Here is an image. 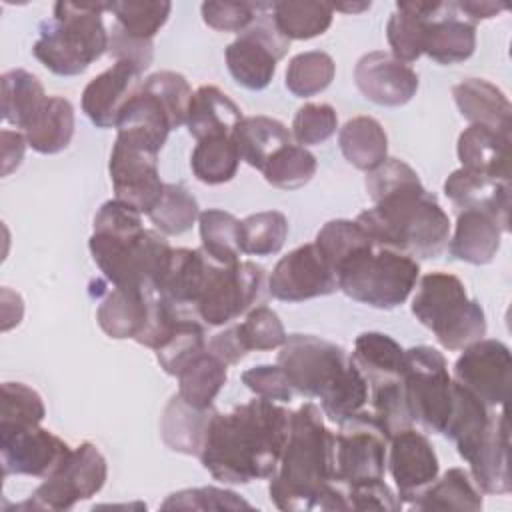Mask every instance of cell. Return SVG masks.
<instances>
[{
	"mask_svg": "<svg viewBox=\"0 0 512 512\" xmlns=\"http://www.w3.org/2000/svg\"><path fill=\"white\" fill-rule=\"evenodd\" d=\"M290 418V410L260 396L226 414L214 412L198 458L224 484L270 478L280 464Z\"/></svg>",
	"mask_w": 512,
	"mask_h": 512,
	"instance_id": "obj_1",
	"label": "cell"
},
{
	"mask_svg": "<svg viewBox=\"0 0 512 512\" xmlns=\"http://www.w3.org/2000/svg\"><path fill=\"white\" fill-rule=\"evenodd\" d=\"M276 364L294 392L320 400V410L334 422L360 412L368 400V382L346 350L312 334H290Z\"/></svg>",
	"mask_w": 512,
	"mask_h": 512,
	"instance_id": "obj_2",
	"label": "cell"
},
{
	"mask_svg": "<svg viewBox=\"0 0 512 512\" xmlns=\"http://www.w3.org/2000/svg\"><path fill=\"white\" fill-rule=\"evenodd\" d=\"M334 480V432L322 410L306 402L292 412L280 464L270 476V500L284 512L314 510Z\"/></svg>",
	"mask_w": 512,
	"mask_h": 512,
	"instance_id": "obj_3",
	"label": "cell"
},
{
	"mask_svg": "<svg viewBox=\"0 0 512 512\" xmlns=\"http://www.w3.org/2000/svg\"><path fill=\"white\" fill-rule=\"evenodd\" d=\"M88 248L112 286L156 284L172 250L164 234L146 230L142 214L116 198L104 202L96 212Z\"/></svg>",
	"mask_w": 512,
	"mask_h": 512,
	"instance_id": "obj_4",
	"label": "cell"
},
{
	"mask_svg": "<svg viewBox=\"0 0 512 512\" xmlns=\"http://www.w3.org/2000/svg\"><path fill=\"white\" fill-rule=\"evenodd\" d=\"M356 222L376 244L412 258H436L450 240L448 214L420 178L374 200V206L360 212Z\"/></svg>",
	"mask_w": 512,
	"mask_h": 512,
	"instance_id": "obj_5",
	"label": "cell"
},
{
	"mask_svg": "<svg viewBox=\"0 0 512 512\" xmlns=\"http://www.w3.org/2000/svg\"><path fill=\"white\" fill-rule=\"evenodd\" d=\"M108 6L110 2H56L52 18L40 24V36L32 46L36 60L58 76L82 74L108 52L102 22Z\"/></svg>",
	"mask_w": 512,
	"mask_h": 512,
	"instance_id": "obj_6",
	"label": "cell"
},
{
	"mask_svg": "<svg viewBox=\"0 0 512 512\" xmlns=\"http://www.w3.org/2000/svg\"><path fill=\"white\" fill-rule=\"evenodd\" d=\"M412 314L452 352L464 350L486 334L482 306L468 296L464 282L450 272L438 270L422 276L412 298Z\"/></svg>",
	"mask_w": 512,
	"mask_h": 512,
	"instance_id": "obj_7",
	"label": "cell"
},
{
	"mask_svg": "<svg viewBox=\"0 0 512 512\" xmlns=\"http://www.w3.org/2000/svg\"><path fill=\"white\" fill-rule=\"evenodd\" d=\"M420 266L416 258L372 242L336 268L338 290L372 308L390 310L406 302Z\"/></svg>",
	"mask_w": 512,
	"mask_h": 512,
	"instance_id": "obj_8",
	"label": "cell"
},
{
	"mask_svg": "<svg viewBox=\"0 0 512 512\" xmlns=\"http://www.w3.org/2000/svg\"><path fill=\"white\" fill-rule=\"evenodd\" d=\"M402 382L412 422L432 434H442L454 402L452 376L442 352L432 346L404 350Z\"/></svg>",
	"mask_w": 512,
	"mask_h": 512,
	"instance_id": "obj_9",
	"label": "cell"
},
{
	"mask_svg": "<svg viewBox=\"0 0 512 512\" xmlns=\"http://www.w3.org/2000/svg\"><path fill=\"white\" fill-rule=\"evenodd\" d=\"M108 464L92 442L72 448L64 462L18 504V510H70L76 502L98 494L106 482Z\"/></svg>",
	"mask_w": 512,
	"mask_h": 512,
	"instance_id": "obj_10",
	"label": "cell"
},
{
	"mask_svg": "<svg viewBox=\"0 0 512 512\" xmlns=\"http://www.w3.org/2000/svg\"><path fill=\"white\" fill-rule=\"evenodd\" d=\"M388 436L370 412H356L334 434V474L342 486L384 480Z\"/></svg>",
	"mask_w": 512,
	"mask_h": 512,
	"instance_id": "obj_11",
	"label": "cell"
},
{
	"mask_svg": "<svg viewBox=\"0 0 512 512\" xmlns=\"http://www.w3.org/2000/svg\"><path fill=\"white\" fill-rule=\"evenodd\" d=\"M264 288V268L250 260L234 264L212 262L196 314L208 326H224L250 310Z\"/></svg>",
	"mask_w": 512,
	"mask_h": 512,
	"instance_id": "obj_12",
	"label": "cell"
},
{
	"mask_svg": "<svg viewBox=\"0 0 512 512\" xmlns=\"http://www.w3.org/2000/svg\"><path fill=\"white\" fill-rule=\"evenodd\" d=\"M268 8L270 4L260 6L256 20L228 44L224 54L228 72L248 90H264L290 48V40L276 30L272 16L266 14Z\"/></svg>",
	"mask_w": 512,
	"mask_h": 512,
	"instance_id": "obj_13",
	"label": "cell"
},
{
	"mask_svg": "<svg viewBox=\"0 0 512 512\" xmlns=\"http://www.w3.org/2000/svg\"><path fill=\"white\" fill-rule=\"evenodd\" d=\"M454 380L488 408H502L512 384L510 348L494 338L472 342L454 362Z\"/></svg>",
	"mask_w": 512,
	"mask_h": 512,
	"instance_id": "obj_14",
	"label": "cell"
},
{
	"mask_svg": "<svg viewBox=\"0 0 512 512\" xmlns=\"http://www.w3.org/2000/svg\"><path fill=\"white\" fill-rule=\"evenodd\" d=\"M108 170L116 200L146 216L156 208L166 186L160 180L156 152L116 136Z\"/></svg>",
	"mask_w": 512,
	"mask_h": 512,
	"instance_id": "obj_15",
	"label": "cell"
},
{
	"mask_svg": "<svg viewBox=\"0 0 512 512\" xmlns=\"http://www.w3.org/2000/svg\"><path fill=\"white\" fill-rule=\"evenodd\" d=\"M72 452L54 432L36 426H0V456L6 476L48 478Z\"/></svg>",
	"mask_w": 512,
	"mask_h": 512,
	"instance_id": "obj_16",
	"label": "cell"
},
{
	"mask_svg": "<svg viewBox=\"0 0 512 512\" xmlns=\"http://www.w3.org/2000/svg\"><path fill=\"white\" fill-rule=\"evenodd\" d=\"M268 290L276 300L302 302L336 292L338 282L316 244L310 242L290 250L276 262L268 278Z\"/></svg>",
	"mask_w": 512,
	"mask_h": 512,
	"instance_id": "obj_17",
	"label": "cell"
},
{
	"mask_svg": "<svg viewBox=\"0 0 512 512\" xmlns=\"http://www.w3.org/2000/svg\"><path fill=\"white\" fill-rule=\"evenodd\" d=\"M386 464L398 488V500L402 506H410L412 500L436 480L440 468L434 446L412 426L390 436Z\"/></svg>",
	"mask_w": 512,
	"mask_h": 512,
	"instance_id": "obj_18",
	"label": "cell"
},
{
	"mask_svg": "<svg viewBox=\"0 0 512 512\" xmlns=\"http://www.w3.org/2000/svg\"><path fill=\"white\" fill-rule=\"evenodd\" d=\"M354 82L362 96L378 106H404L418 90V74L390 52L374 50L354 66Z\"/></svg>",
	"mask_w": 512,
	"mask_h": 512,
	"instance_id": "obj_19",
	"label": "cell"
},
{
	"mask_svg": "<svg viewBox=\"0 0 512 512\" xmlns=\"http://www.w3.org/2000/svg\"><path fill=\"white\" fill-rule=\"evenodd\" d=\"M140 76L142 70L136 64L116 60L86 84L82 92V112L98 128H116L122 108L142 88Z\"/></svg>",
	"mask_w": 512,
	"mask_h": 512,
	"instance_id": "obj_20",
	"label": "cell"
},
{
	"mask_svg": "<svg viewBox=\"0 0 512 512\" xmlns=\"http://www.w3.org/2000/svg\"><path fill=\"white\" fill-rule=\"evenodd\" d=\"M476 48V24L468 20L456 2L436 0L426 22L424 54L438 64L468 60Z\"/></svg>",
	"mask_w": 512,
	"mask_h": 512,
	"instance_id": "obj_21",
	"label": "cell"
},
{
	"mask_svg": "<svg viewBox=\"0 0 512 512\" xmlns=\"http://www.w3.org/2000/svg\"><path fill=\"white\" fill-rule=\"evenodd\" d=\"M444 194L458 212H486L496 218L504 232L510 230V182L458 168L446 178Z\"/></svg>",
	"mask_w": 512,
	"mask_h": 512,
	"instance_id": "obj_22",
	"label": "cell"
},
{
	"mask_svg": "<svg viewBox=\"0 0 512 512\" xmlns=\"http://www.w3.org/2000/svg\"><path fill=\"white\" fill-rule=\"evenodd\" d=\"M214 258L202 248H172L158 278L156 288L180 310L196 306Z\"/></svg>",
	"mask_w": 512,
	"mask_h": 512,
	"instance_id": "obj_23",
	"label": "cell"
},
{
	"mask_svg": "<svg viewBox=\"0 0 512 512\" xmlns=\"http://www.w3.org/2000/svg\"><path fill=\"white\" fill-rule=\"evenodd\" d=\"M470 476L480 492L508 494L512 490L510 478V432L504 410L494 414V420L468 460Z\"/></svg>",
	"mask_w": 512,
	"mask_h": 512,
	"instance_id": "obj_24",
	"label": "cell"
},
{
	"mask_svg": "<svg viewBox=\"0 0 512 512\" xmlns=\"http://www.w3.org/2000/svg\"><path fill=\"white\" fill-rule=\"evenodd\" d=\"M116 130L118 138L130 140L158 154L166 144L170 130H174V124L160 98L142 86L122 108Z\"/></svg>",
	"mask_w": 512,
	"mask_h": 512,
	"instance_id": "obj_25",
	"label": "cell"
},
{
	"mask_svg": "<svg viewBox=\"0 0 512 512\" xmlns=\"http://www.w3.org/2000/svg\"><path fill=\"white\" fill-rule=\"evenodd\" d=\"M456 150L462 168L510 182V134L480 124H470L458 136Z\"/></svg>",
	"mask_w": 512,
	"mask_h": 512,
	"instance_id": "obj_26",
	"label": "cell"
},
{
	"mask_svg": "<svg viewBox=\"0 0 512 512\" xmlns=\"http://www.w3.org/2000/svg\"><path fill=\"white\" fill-rule=\"evenodd\" d=\"M452 96L460 114L470 124L510 134L512 106L508 96L496 84L484 78H466L452 88Z\"/></svg>",
	"mask_w": 512,
	"mask_h": 512,
	"instance_id": "obj_27",
	"label": "cell"
},
{
	"mask_svg": "<svg viewBox=\"0 0 512 512\" xmlns=\"http://www.w3.org/2000/svg\"><path fill=\"white\" fill-rule=\"evenodd\" d=\"M152 284L112 286L96 310V320L110 338L126 340L142 332L148 318V292Z\"/></svg>",
	"mask_w": 512,
	"mask_h": 512,
	"instance_id": "obj_28",
	"label": "cell"
},
{
	"mask_svg": "<svg viewBox=\"0 0 512 512\" xmlns=\"http://www.w3.org/2000/svg\"><path fill=\"white\" fill-rule=\"evenodd\" d=\"M502 234L504 230L494 216L478 210H464L458 212L456 228L446 248L456 260L482 266L492 262L498 254Z\"/></svg>",
	"mask_w": 512,
	"mask_h": 512,
	"instance_id": "obj_29",
	"label": "cell"
},
{
	"mask_svg": "<svg viewBox=\"0 0 512 512\" xmlns=\"http://www.w3.org/2000/svg\"><path fill=\"white\" fill-rule=\"evenodd\" d=\"M240 106L218 86H200L188 104L186 128L196 140L232 136L242 120Z\"/></svg>",
	"mask_w": 512,
	"mask_h": 512,
	"instance_id": "obj_30",
	"label": "cell"
},
{
	"mask_svg": "<svg viewBox=\"0 0 512 512\" xmlns=\"http://www.w3.org/2000/svg\"><path fill=\"white\" fill-rule=\"evenodd\" d=\"M214 408H196L180 394H174L160 418V436L164 444L186 456H200Z\"/></svg>",
	"mask_w": 512,
	"mask_h": 512,
	"instance_id": "obj_31",
	"label": "cell"
},
{
	"mask_svg": "<svg viewBox=\"0 0 512 512\" xmlns=\"http://www.w3.org/2000/svg\"><path fill=\"white\" fill-rule=\"evenodd\" d=\"M452 388H454V402H452V412L444 428V436L450 438L456 444V450L460 458L466 462L486 436L494 414L490 412L486 404H482L472 392H468L464 386H460L452 378Z\"/></svg>",
	"mask_w": 512,
	"mask_h": 512,
	"instance_id": "obj_32",
	"label": "cell"
},
{
	"mask_svg": "<svg viewBox=\"0 0 512 512\" xmlns=\"http://www.w3.org/2000/svg\"><path fill=\"white\" fill-rule=\"evenodd\" d=\"M436 0H402L390 14L386 38L390 54L404 64L418 60L424 54L426 22Z\"/></svg>",
	"mask_w": 512,
	"mask_h": 512,
	"instance_id": "obj_33",
	"label": "cell"
},
{
	"mask_svg": "<svg viewBox=\"0 0 512 512\" xmlns=\"http://www.w3.org/2000/svg\"><path fill=\"white\" fill-rule=\"evenodd\" d=\"M240 160L262 172L266 162L286 144H292V132L276 118L246 116L232 132Z\"/></svg>",
	"mask_w": 512,
	"mask_h": 512,
	"instance_id": "obj_34",
	"label": "cell"
},
{
	"mask_svg": "<svg viewBox=\"0 0 512 512\" xmlns=\"http://www.w3.org/2000/svg\"><path fill=\"white\" fill-rule=\"evenodd\" d=\"M352 362L370 386L396 380L404 368V348L388 334L362 332L354 342Z\"/></svg>",
	"mask_w": 512,
	"mask_h": 512,
	"instance_id": "obj_35",
	"label": "cell"
},
{
	"mask_svg": "<svg viewBox=\"0 0 512 512\" xmlns=\"http://www.w3.org/2000/svg\"><path fill=\"white\" fill-rule=\"evenodd\" d=\"M28 146L38 154H58L74 136V106L64 96H48L42 110L24 130Z\"/></svg>",
	"mask_w": 512,
	"mask_h": 512,
	"instance_id": "obj_36",
	"label": "cell"
},
{
	"mask_svg": "<svg viewBox=\"0 0 512 512\" xmlns=\"http://www.w3.org/2000/svg\"><path fill=\"white\" fill-rule=\"evenodd\" d=\"M408 508L414 510H482V492L474 484L472 476L464 468H450L436 476L432 484H428Z\"/></svg>",
	"mask_w": 512,
	"mask_h": 512,
	"instance_id": "obj_37",
	"label": "cell"
},
{
	"mask_svg": "<svg viewBox=\"0 0 512 512\" xmlns=\"http://www.w3.org/2000/svg\"><path fill=\"white\" fill-rule=\"evenodd\" d=\"M344 158L358 170L370 172L388 158V136L372 116L350 118L338 134Z\"/></svg>",
	"mask_w": 512,
	"mask_h": 512,
	"instance_id": "obj_38",
	"label": "cell"
},
{
	"mask_svg": "<svg viewBox=\"0 0 512 512\" xmlns=\"http://www.w3.org/2000/svg\"><path fill=\"white\" fill-rule=\"evenodd\" d=\"M270 16L286 40H310L330 28L334 8L318 0H282L270 4Z\"/></svg>",
	"mask_w": 512,
	"mask_h": 512,
	"instance_id": "obj_39",
	"label": "cell"
},
{
	"mask_svg": "<svg viewBox=\"0 0 512 512\" xmlns=\"http://www.w3.org/2000/svg\"><path fill=\"white\" fill-rule=\"evenodd\" d=\"M2 84V118L16 126L26 130L30 126V122L36 118V114L42 110L44 102L48 100L42 82L22 70H8L2 74L0 78Z\"/></svg>",
	"mask_w": 512,
	"mask_h": 512,
	"instance_id": "obj_40",
	"label": "cell"
},
{
	"mask_svg": "<svg viewBox=\"0 0 512 512\" xmlns=\"http://www.w3.org/2000/svg\"><path fill=\"white\" fill-rule=\"evenodd\" d=\"M226 364L204 350L178 374V394L196 408H212L214 398L224 388Z\"/></svg>",
	"mask_w": 512,
	"mask_h": 512,
	"instance_id": "obj_41",
	"label": "cell"
},
{
	"mask_svg": "<svg viewBox=\"0 0 512 512\" xmlns=\"http://www.w3.org/2000/svg\"><path fill=\"white\" fill-rule=\"evenodd\" d=\"M240 166V154L232 136H216L198 140L190 156L194 176L210 186L230 182Z\"/></svg>",
	"mask_w": 512,
	"mask_h": 512,
	"instance_id": "obj_42",
	"label": "cell"
},
{
	"mask_svg": "<svg viewBox=\"0 0 512 512\" xmlns=\"http://www.w3.org/2000/svg\"><path fill=\"white\" fill-rule=\"evenodd\" d=\"M288 238V218L278 210H264L240 220L238 244L242 254L270 256L282 250Z\"/></svg>",
	"mask_w": 512,
	"mask_h": 512,
	"instance_id": "obj_43",
	"label": "cell"
},
{
	"mask_svg": "<svg viewBox=\"0 0 512 512\" xmlns=\"http://www.w3.org/2000/svg\"><path fill=\"white\" fill-rule=\"evenodd\" d=\"M172 4L168 0H120L110 2L116 26L130 38L152 42L156 32L166 24Z\"/></svg>",
	"mask_w": 512,
	"mask_h": 512,
	"instance_id": "obj_44",
	"label": "cell"
},
{
	"mask_svg": "<svg viewBox=\"0 0 512 512\" xmlns=\"http://www.w3.org/2000/svg\"><path fill=\"white\" fill-rule=\"evenodd\" d=\"M200 226V240L202 250L222 262V264H234L240 260V244H238V228L240 220L224 210L208 208L200 212L198 216Z\"/></svg>",
	"mask_w": 512,
	"mask_h": 512,
	"instance_id": "obj_45",
	"label": "cell"
},
{
	"mask_svg": "<svg viewBox=\"0 0 512 512\" xmlns=\"http://www.w3.org/2000/svg\"><path fill=\"white\" fill-rule=\"evenodd\" d=\"M336 74V64L322 50L296 54L286 68V88L298 98H310L326 90Z\"/></svg>",
	"mask_w": 512,
	"mask_h": 512,
	"instance_id": "obj_46",
	"label": "cell"
},
{
	"mask_svg": "<svg viewBox=\"0 0 512 512\" xmlns=\"http://www.w3.org/2000/svg\"><path fill=\"white\" fill-rule=\"evenodd\" d=\"M204 350H206V338H204L202 324L194 318L182 316L174 332L170 334V338L154 352L160 368L166 374L178 378V374Z\"/></svg>",
	"mask_w": 512,
	"mask_h": 512,
	"instance_id": "obj_47",
	"label": "cell"
},
{
	"mask_svg": "<svg viewBox=\"0 0 512 512\" xmlns=\"http://www.w3.org/2000/svg\"><path fill=\"white\" fill-rule=\"evenodd\" d=\"M316 168V156L308 148L300 144H286L266 162L262 174L268 184L280 190H296L312 180Z\"/></svg>",
	"mask_w": 512,
	"mask_h": 512,
	"instance_id": "obj_48",
	"label": "cell"
},
{
	"mask_svg": "<svg viewBox=\"0 0 512 512\" xmlns=\"http://www.w3.org/2000/svg\"><path fill=\"white\" fill-rule=\"evenodd\" d=\"M374 240L366 234V230L356 220H330L316 234V248L326 260V264L336 274V268L348 260L358 250L370 246Z\"/></svg>",
	"mask_w": 512,
	"mask_h": 512,
	"instance_id": "obj_49",
	"label": "cell"
},
{
	"mask_svg": "<svg viewBox=\"0 0 512 512\" xmlns=\"http://www.w3.org/2000/svg\"><path fill=\"white\" fill-rule=\"evenodd\" d=\"M200 210L196 198L180 184H166L156 208L148 214L150 222L164 236H180L198 220Z\"/></svg>",
	"mask_w": 512,
	"mask_h": 512,
	"instance_id": "obj_50",
	"label": "cell"
},
{
	"mask_svg": "<svg viewBox=\"0 0 512 512\" xmlns=\"http://www.w3.org/2000/svg\"><path fill=\"white\" fill-rule=\"evenodd\" d=\"M370 404V414L374 416V420L380 424L388 438L394 436L398 430L412 426L402 376L396 380L370 386Z\"/></svg>",
	"mask_w": 512,
	"mask_h": 512,
	"instance_id": "obj_51",
	"label": "cell"
},
{
	"mask_svg": "<svg viewBox=\"0 0 512 512\" xmlns=\"http://www.w3.org/2000/svg\"><path fill=\"white\" fill-rule=\"evenodd\" d=\"M0 392V426L22 428L36 426L44 420L46 408L42 396L34 388L22 382H4Z\"/></svg>",
	"mask_w": 512,
	"mask_h": 512,
	"instance_id": "obj_52",
	"label": "cell"
},
{
	"mask_svg": "<svg viewBox=\"0 0 512 512\" xmlns=\"http://www.w3.org/2000/svg\"><path fill=\"white\" fill-rule=\"evenodd\" d=\"M338 128L336 110L324 102H306L298 108L292 120V138L300 146L326 142Z\"/></svg>",
	"mask_w": 512,
	"mask_h": 512,
	"instance_id": "obj_53",
	"label": "cell"
},
{
	"mask_svg": "<svg viewBox=\"0 0 512 512\" xmlns=\"http://www.w3.org/2000/svg\"><path fill=\"white\" fill-rule=\"evenodd\" d=\"M238 330L248 350H274L288 338L280 316L268 306H254Z\"/></svg>",
	"mask_w": 512,
	"mask_h": 512,
	"instance_id": "obj_54",
	"label": "cell"
},
{
	"mask_svg": "<svg viewBox=\"0 0 512 512\" xmlns=\"http://www.w3.org/2000/svg\"><path fill=\"white\" fill-rule=\"evenodd\" d=\"M142 86L146 90H150L152 94H156L160 98V102L166 106V110L172 118L174 130L186 122L188 104H190V98L194 92L182 74L172 72V70H160V72L150 74Z\"/></svg>",
	"mask_w": 512,
	"mask_h": 512,
	"instance_id": "obj_55",
	"label": "cell"
},
{
	"mask_svg": "<svg viewBox=\"0 0 512 512\" xmlns=\"http://www.w3.org/2000/svg\"><path fill=\"white\" fill-rule=\"evenodd\" d=\"M160 508L162 510H238V508H252V506L232 490L204 486V488H188V490L174 492L162 502Z\"/></svg>",
	"mask_w": 512,
	"mask_h": 512,
	"instance_id": "obj_56",
	"label": "cell"
},
{
	"mask_svg": "<svg viewBox=\"0 0 512 512\" xmlns=\"http://www.w3.org/2000/svg\"><path fill=\"white\" fill-rule=\"evenodd\" d=\"M262 2H204L202 20L218 32H244L258 16Z\"/></svg>",
	"mask_w": 512,
	"mask_h": 512,
	"instance_id": "obj_57",
	"label": "cell"
},
{
	"mask_svg": "<svg viewBox=\"0 0 512 512\" xmlns=\"http://www.w3.org/2000/svg\"><path fill=\"white\" fill-rule=\"evenodd\" d=\"M242 382L256 396L272 402H290L294 388L278 364H260L242 372Z\"/></svg>",
	"mask_w": 512,
	"mask_h": 512,
	"instance_id": "obj_58",
	"label": "cell"
},
{
	"mask_svg": "<svg viewBox=\"0 0 512 512\" xmlns=\"http://www.w3.org/2000/svg\"><path fill=\"white\" fill-rule=\"evenodd\" d=\"M346 488V508L348 510H400L402 504L396 500L394 492L384 480L362 482Z\"/></svg>",
	"mask_w": 512,
	"mask_h": 512,
	"instance_id": "obj_59",
	"label": "cell"
},
{
	"mask_svg": "<svg viewBox=\"0 0 512 512\" xmlns=\"http://www.w3.org/2000/svg\"><path fill=\"white\" fill-rule=\"evenodd\" d=\"M108 54L114 56L116 60H128L136 64L142 72L152 64L154 58V44L152 42H142L126 36L116 24L112 26L108 34Z\"/></svg>",
	"mask_w": 512,
	"mask_h": 512,
	"instance_id": "obj_60",
	"label": "cell"
},
{
	"mask_svg": "<svg viewBox=\"0 0 512 512\" xmlns=\"http://www.w3.org/2000/svg\"><path fill=\"white\" fill-rule=\"evenodd\" d=\"M206 350L210 354H214L218 360H222L226 366H232V364H238L246 354H248V348L240 336V330H238V324L234 326H228L226 330L214 334L208 344H206Z\"/></svg>",
	"mask_w": 512,
	"mask_h": 512,
	"instance_id": "obj_61",
	"label": "cell"
},
{
	"mask_svg": "<svg viewBox=\"0 0 512 512\" xmlns=\"http://www.w3.org/2000/svg\"><path fill=\"white\" fill-rule=\"evenodd\" d=\"M0 140H2V176H8L20 166L28 142H26V136L20 134L18 130H2Z\"/></svg>",
	"mask_w": 512,
	"mask_h": 512,
	"instance_id": "obj_62",
	"label": "cell"
},
{
	"mask_svg": "<svg viewBox=\"0 0 512 512\" xmlns=\"http://www.w3.org/2000/svg\"><path fill=\"white\" fill-rule=\"evenodd\" d=\"M458 10L468 18V20H486V18H494L500 12L508 10V4H500V2H488V0H462L456 2Z\"/></svg>",
	"mask_w": 512,
	"mask_h": 512,
	"instance_id": "obj_63",
	"label": "cell"
},
{
	"mask_svg": "<svg viewBox=\"0 0 512 512\" xmlns=\"http://www.w3.org/2000/svg\"><path fill=\"white\" fill-rule=\"evenodd\" d=\"M334 10L346 12V14H358L370 8V2H340V4H332Z\"/></svg>",
	"mask_w": 512,
	"mask_h": 512,
	"instance_id": "obj_64",
	"label": "cell"
}]
</instances>
